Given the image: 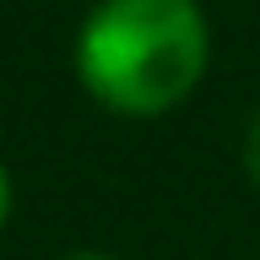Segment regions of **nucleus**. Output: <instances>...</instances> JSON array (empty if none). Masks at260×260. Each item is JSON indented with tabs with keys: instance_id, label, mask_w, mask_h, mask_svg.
<instances>
[{
	"instance_id": "obj_1",
	"label": "nucleus",
	"mask_w": 260,
	"mask_h": 260,
	"mask_svg": "<svg viewBox=\"0 0 260 260\" xmlns=\"http://www.w3.org/2000/svg\"><path fill=\"white\" fill-rule=\"evenodd\" d=\"M211 27L195 0H103L76 32V76L114 114H162L195 92Z\"/></svg>"
},
{
	"instance_id": "obj_2",
	"label": "nucleus",
	"mask_w": 260,
	"mask_h": 260,
	"mask_svg": "<svg viewBox=\"0 0 260 260\" xmlns=\"http://www.w3.org/2000/svg\"><path fill=\"white\" fill-rule=\"evenodd\" d=\"M244 157H249V174H255V184H260V114H255V125H249V141H244Z\"/></svg>"
},
{
	"instance_id": "obj_3",
	"label": "nucleus",
	"mask_w": 260,
	"mask_h": 260,
	"mask_svg": "<svg viewBox=\"0 0 260 260\" xmlns=\"http://www.w3.org/2000/svg\"><path fill=\"white\" fill-rule=\"evenodd\" d=\"M11 217V174H6V162H0V228Z\"/></svg>"
},
{
	"instance_id": "obj_4",
	"label": "nucleus",
	"mask_w": 260,
	"mask_h": 260,
	"mask_svg": "<svg viewBox=\"0 0 260 260\" xmlns=\"http://www.w3.org/2000/svg\"><path fill=\"white\" fill-rule=\"evenodd\" d=\"M71 260H109V255H71Z\"/></svg>"
}]
</instances>
